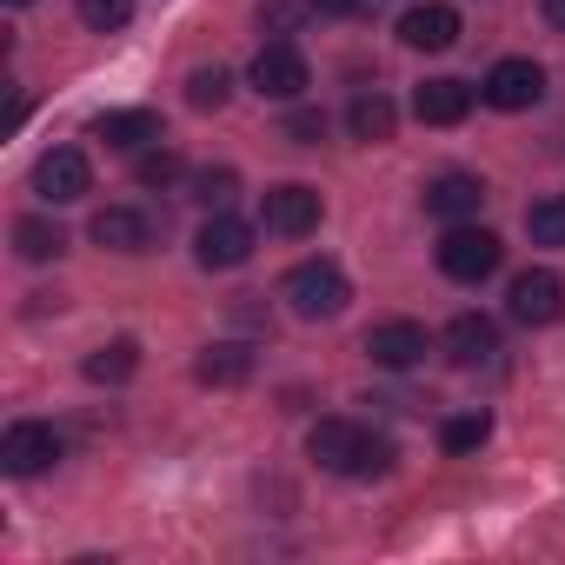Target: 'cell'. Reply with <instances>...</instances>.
Instances as JSON below:
<instances>
[{
	"label": "cell",
	"mask_w": 565,
	"mask_h": 565,
	"mask_svg": "<svg viewBox=\"0 0 565 565\" xmlns=\"http://www.w3.org/2000/svg\"><path fill=\"white\" fill-rule=\"evenodd\" d=\"M14 253H21L28 266H47V259L67 253V233H61L54 220H34V213H28V220H14Z\"/></svg>",
	"instance_id": "obj_21"
},
{
	"label": "cell",
	"mask_w": 565,
	"mask_h": 565,
	"mask_svg": "<svg viewBox=\"0 0 565 565\" xmlns=\"http://www.w3.org/2000/svg\"><path fill=\"white\" fill-rule=\"evenodd\" d=\"M8 8H34V0H8Z\"/></svg>",
	"instance_id": "obj_31"
},
{
	"label": "cell",
	"mask_w": 565,
	"mask_h": 565,
	"mask_svg": "<svg viewBox=\"0 0 565 565\" xmlns=\"http://www.w3.org/2000/svg\"><path fill=\"white\" fill-rule=\"evenodd\" d=\"M486 439H492V419H486V413H459V419H446V433H439V446H446L452 459L479 452Z\"/></svg>",
	"instance_id": "obj_25"
},
{
	"label": "cell",
	"mask_w": 565,
	"mask_h": 565,
	"mask_svg": "<svg viewBox=\"0 0 565 565\" xmlns=\"http://www.w3.org/2000/svg\"><path fill=\"white\" fill-rule=\"evenodd\" d=\"M87 233H94V246H107V253H147V246L160 239V220H153L147 206H100Z\"/></svg>",
	"instance_id": "obj_11"
},
{
	"label": "cell",
	"mask_w": 565,
	"mask_h": 565,
	"mask_svg": "<svg viewBox=\"0 0 565 565\" xmlns=\"http://www.w3.org/2000/svg\"><path fill=\"white\" fill-rule=\"evenodd\" d=\"M81 373L94 380V386H127L134 373H140V340H107V347H94L87 360H81Z\"/></svg>",
	"instance_id": "obj_20"
},
{
	"label": "cell",
	"mask_w": 565,
	"mask_h": 565,
	"mask_svg": "<svg viewBox=\"0 0 565 565\" xmlns=\"http://www.w3.org/2000/svg\"><path fill=\"white\" fill-rule=\"evenodd\" d=\"M366 353H373V366L406 373V366H419V360L433 353V340H426V327H419V320H386V327H373V333H366Z\"/></svg>",
	"instance_id": "obj_13"
},
{
	"label": "cell",
	"mask_w": 565,
	"mask_h": 565,
	"mask_svg": "<svg viewBox=\"0 0 565 565\" xmlns=\"http://www.w3.org/2000/svg\"><path fill=\"white\" fill-rule=\"evenodd\" d=\"M525 233L532 246H565V193H545L525 206Z\"/></svg>",
	"instance_id": "obj_22"
},
{
	"label": "cell",
	"mask_w": 565,
	"mask_h": 565,
	"mask_svg": "<svg viewBox=\"0 0 565 565\" xmlns=\"http://www.w3.org/2000/svg\"><path fill=\"white\" fill-rule=\"evenodd\" d=\"M193 259H200L206 273H233V266H246V259H253V226L233 220V213H213V220L200 226V239H193Z\"/></svg>",
	"instance_id": "obj_10"
},
{
	"label": "cell",
	"mask_w": 565,
	"mask_h": 565,
	"mask_svg": "<svg viewBox=\"0 0 565 565\" xmlns=\"http://www.w3.org/2000/svg\"><path fill=\"white\" fill-rule=\"evenodd\" d=\"M499 259H505V246H499L492 226L459 220V226H446V239H439V273L459 279V287H479V279H492Z\"/></svg>",
	"instance_id": "obj_3"
},
{
	"label": "cell",
	"mask_w": 565,
	"mask_h": 565,
	"mask_svg": "<svg viewBox=\"0 0 565 565\" xmlns=\"http://www.w3.org/2000/svg\"><path fill=\"white\" fill-rule=\"evenodd\" d=\"M94 140H107L120 153L160 147V114H147V107H107V114H94Z\"/></svg>",
	"instance_id": "obj_16"
},
{
	"label": "cell",
	"mask_w": 565,
	"mask_h": 565,
	"mask_svg": "<svg viewBox=\"0 0 565 565\" xmlns=\"http://www.w3.org/2000/svg\"><path fill=\"white\" fill-rule=\"evenodd\" d=\"M233 193H239V173H233V167H200V173H193V200H200L206 213H226Z\"/></svg>",
	"instance_id": "obj_24"
},
{
	"label": "cell",
	"mask_w": 565,
	"mask_h": 565,
	"mask_svg": "<svg viewBox=\"0 0 565 565\" xmlns=\"http://www.w3.org/2000/svg\"><path fill=\"white\" fill-rule=\"evenodd\" d=\"M399 41H406L413 54H446V47L459 41V8H446V0H426V8H413V14L399 21Z\"/></svg>",
	"instance_id": "obj_14"
},
{
	"label": "cell",
	"mask_w": 565,
	"mask_h": 565,
	"mask_svg": "<svg viewBox=\"0 0 565 565\" xmlns=\"http://www.w3.org/2000/svg\"><path fill=\"white\" fill-rule=\"evenodd\" d=\"M320 186H307V180H279V186H266L259 193V226L266 233H279V239H307L313 226H320Z\"/></svg>",
	"instance_id": "obj_5"
},
{
	"label": "cell",
	"mask_w": 565,
	"mask_h": 565,
	"mask_svg": "<svg viewBox=\"0 0 565 565\" xmlns=\"http://www.w3.org/2000/svg\"><path fill=\"white\" fill-rule=\"evenodd\" d=\"M479 100H486V107H499V114H525V107H539V100H545V67H539V61H525V54H512V61H499V67L486 74Z\"/></svg>",
	"instance_id": "obj_8"
},
{
	"label": "cell",
	"mask_w": 565,
	"mask_h": 565,
	"mask_svg": "<svg viewBox=\"0 0 565 565\" xmlns=\"http://www.w3.org/2000/svg\"><path fill=\"white\" fill-rule=\"evenodd\" d=\"M246 81H253L259 100H300V94L313 87V67H307V54H300L294 41H266V47L253 54Z\"/></svg>",
	"instance_id": "obj_4"
},
{
	"label": "cell",
	"mask_w": 565,
	"mask_h": 565,
	"mask_svg": "<svg viewBox=\"0 0 565 565\" xmlns=\"http://www.w3.org/2000/svg\"><path fill=\"white\" fill-rule=\"evenodd\" d=\"M492 353H499V327L486 320V313H459L452 327H446V360L452 366H492Z\"/></svg>",
	"instance_id": "obj_17"
},
{
	"label": "cell",
	"mask_w": 565,
	"mask_h": 565,
	"mask_svg": "<svg viewBox=\"0 0 565 565\" xmlns=\"http://www.w3.org/2000/svg\"><path fill=\"white\" fill-rule=\"evenodd\" d=\"M539 14H545V28H558V34H565V0H539Z\"/></svg>",
	"instance_id": "obj_30"
},
{
	"label": "cell",
	"mask_w": 565,
	"mask_h": 565,
	"mask_svg": "<svg viewBox=\"0 0 565 565\" xmlns=\"http://www.w3.org/2000/svg\"><path fill=\"white\" fill-rule=\"evenodd\" d=\"M81 21H87L94 34H120V28L134 21V0H81Z\"/></svg>",
	"instance_id": "obj_26"
},
{
	"label": "cell",
	"mask_w": 565,
	"mask_h": 565,
	"mask_svg": "<svg viewBox=\"0 0 565 565\" xmlns=\"http://www.w3.org/2000/svg\"><path fill=\"white\" fill-rule=\"evenodd\" d=\"M307 8H313V14H333V21H347V14H360V8H366V0H307Z\"/></svg>",
	"instance_id": "obj_29"
},
{
	"label": "cell",
	"mask_w": 565,
	"mask_h": 565,
	"mask_svg": "<svg viewBox=\"0 0 565 565\" xmlns=\"http://www.w3.org/2000/svg\"><path fill=\"white\" fill-rule=\"evenodd\" d=\"M505 313H512L519 327H558V320H565V279H558L552 266L519 273L512 294H505Z\"/></svg>",
	"instance_id": "obj_7"
},
{
	"label": "cell",
	"mask_w": 565,
	"mask_h": 565,
	"mask_svg": "<svg viewBox=\"0 0 565 565\" xmlns=\"http://www.w3.org/2000/svg\"><path fill=\"white\" fill-rule=\"evenodd\" d=\"M134 180H140V186H173V180H180V153H173V147H153V153H140Z\"/></svg>",
	"instance_id": "obj_27"
},
{
	"label": "cell",
	"mask_w": 565,
	"mask_h": 565,
	"mask_svg": "<svg viewBox=\"0 0 565 565\" xmlns=\"http://www.w3.org/2000/svg\"><path fill=\"white\" fill-rule=\"evenodd\" d=\"M61 452H67V439H61L47 419H14L8 433H0V472H14V479L47 472Z\"/></svg>",
	"instance_id": "obj_6"
},
{
	"label": "cell",
	"mask_w": 565,
	"mask_h": 565,
	"mask_svg": "<svg viewBox=\"0 0 565 565\" xmlns=\"http://www.w3.org/2000/svg\"><path fill=\"white\" fill-rule=\"evenodd\" d=\"M479 206H486V180L479 173H433L426 180V213L433 220L459 226V220H479Z\"/></svg>",
	"instance_id": "obj_12"
},
{
	"label": "cell",
	"mask_w": 565,
	"mask_h": 565,
	"mask_svg": "<svg viewBox=\"0 0 565 565\" xmlns=\"http://www.w3.org/2000/svg\"><path fill=\"white\" fill-rule=\"evenodd\" d=\"M347 134H353L360 147H380V140H393V134H399V107L373 87V94H360V100L347 107Z\"/></svg>",
	"instance_id": "obj_19"
},
{
	"label": "cell",
	"mask_w": 565,
	"mask_h": 565,
	"mask_svg": "<svg viewBox=\"0 0 565 565\" xmlns=\"http://www.w3.org/2000/svg\"><path fill=\"white\" fill-rule=\"evenodd\" d=\"M287 140H294V147H320V140H327V114H320V107H294V114H287Z\"/></svg>",
	"instance_id": "obj_28"
},
{
	"label": "cell",
	"mask_w": 565,
	"mask_h": 565,
	"mask_svg": "<svg viewBox=\"0 0 565 565\" xmlns=\"http://www.w3.org/2000/svg\"><path fill=\"white\" fill-rule=\"evenodd\" d=\"M413 114H419L426 127H459V120L472 114V87H466V81H452V74H439V81H419V94H413Z\"/></svg>",
	"instance_id": "obj_15"
},
{
	"label": "cell",
	"mask_w": 565,
	"mask_h": 565,
	"mask_svg": "<svg viewBox=\"0 0 565 565\" xmlns=\"http://www.w3.org/2000/svg\"><path fill=\"white\" fill-rule=\"evenodd\" d=\"M34 193H41L47 206H74V200H87V193H94V167H87V153H81V147H54V153H41V160H34Z\"/></svg>",
	"instance_id": "obj_9"
},
{
	"label": "cell",
	"mask_w": 565,
	"mask_h": 565,
	"mask_svg": "<svg viewBox=\"0 0 565 565\" xmlns=\"http://www.w3.org/2000/svg\"><path fill=\"white\" fill-rule=\"evenodd\" d=\"M279 300L294 307V320H340L353 300V279L340 259H300L287 279H279Z\"/></svg>",
	"instance_id": "obj_2"
},
{
	"label": "cell",
	"mask_w": 565,
	"mask_h": 565,
	"mask_svg": "<svg viewBox=\"0 0 565 565\" xmlns=\"http://www.w3.org/2000/svg\"><path fill=\"white\" fill-rule=\"evenodd\" d=\"M307 452L327 472H340V479H380V472H393V439L366 433L360 419H320L307 433Z\"/></svg>",
	"instance_id": "obj_1"
},
{
	"label": "cell",
	"mask_w": 565,
	"mask_h": 565,
	"mask_svg": "<svg viewBox=\"0 0 565 565\" xmlns=\"http://www.w3.org/2000/svg\"><path fill=\"white\" fill-rule=\"evenodd\" d=\"M226 100H233V74H226V67H193V74H186V107L213 114V107H226Z\"/></svg>",
	"instance_id": "obj_23"
},
{
	"label": "cell",
	"mask_w": 565,
	"mask_h": 565,
	"mask_svg": "<svg viewBox=\"0 0 565 565\" xmlns=\"http://www.w3.org/2000/svg\"><path fill=\"white\" fill-rule=\"evenodd\" d=\"M193 380H200V386H246V380H253V347L213 340V347L193 360Z\"/></svg>",
	"instance_id": "obj_18"
}]
</instances>
